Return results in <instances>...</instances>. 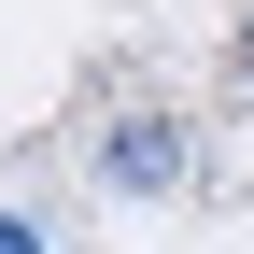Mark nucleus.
Masks as SVG:
<instances>
[{
  "mask_svg": "<svg viewBox=\"0 0 254 254\" xmlns=\"http://www.w3.org/2000/svg\"><path fill=\"white\" fill-rule=\"evenodd\" d=\"M99 170H113V198H170V184H184V127L170 113H113Z\"/></svg>",
  "mask_w": 254,
  "mask_h": 254,
  "instance_id": "1",
  "label": "nucleus"
},
{
  "mask_svg": "<svg viewBox=\"0 0 254 254\" xmlns=\"http://www.w3.org/2000/svg\"><path fill=\"white\" fill-rule=\"evenodd\" d=\"M0 254H43V226H28V212H0Z\"/></svg>",
  "mask_w": 254,
  "mask_h": 254,
  "instance_id": "2",
  "label": "nucleus"
},
{
  "mask_svg": "<svg viewBox=\"0 0 254 254\" xmlns=\"http://www.w3.org/2000/svg\"><path fill=\"white\" fill-rule=\"evenodd\" d=\"M240 71H254V28H240Z\"/></svg>",
  "mask_w": 254,
  "mask_h": 254,
  "instance_id": "3",
  "label": "nucleus"
}]
</instances>
